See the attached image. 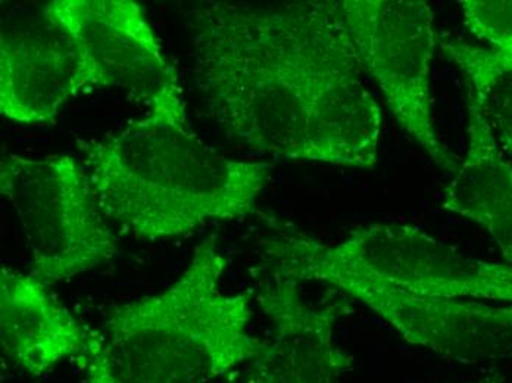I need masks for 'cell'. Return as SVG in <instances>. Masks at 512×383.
I'll return each instance as SVG.
<instances>
[{
    "label": "cell",
    "mask_w": 512,
    "mask_h": 383,
    "mask_svg": "<svg viewBox=\"0 0 512 383\" xmlns=\"http://www.w3.org/2000/svg\"><path fill=\"white\" fill-rule=\"evenodd\" d=\"M186 26L196 83L227 135L290 160L376 165L382 111L340 0L198 3Z\"/></svg>",
    "instance_id": "6da1fadb"
},
{
    "label": "cell",
    "mask_w": 512,
    "mask_h": 383,
    "mask_svg": "<svg viewBox=\"0 0 512 383\" xmlns=\"http://www.w3.org/2000/svg\"><path fill=\"white\" fill-rule=\"evenodd\" d=\"M80 146L106 219L148 241L189 235L208 221L245 219L273 170L218 154L189 124L149 112Z\"/></svg>",
    "instance_id": "7a4b0ae2"
},
{
    "label": "cell",
    "mask_w": 512,
    "mask_h": 383,
    "mask_svg": "<svg viewBox=\"0 0 512 383\" xmlns=\"http://www.w3.org/2000/svg\"><path fill=\"white\" fill-rule=\"evenodd\" d=\"M227 260L217 236L204 239L164 291L112 308L83 383H211L256 360L265 341L249 332L251 294H226Z\"/></svg>",
    "instance_id": "3957f363"
},
{
    "label": "cell",
    "mask_w": 512,
    "mask_h": 383,
    "mask_svg": "<svg viewBox=\"0 0 512 383\" xmlns=\"http://www.w3.org/2000/svg\"><path fill=\"white\" fill-rule=\"evenodd\" d=\"M274 272L339 289L370 282L424 297L470 298L512 304V266L490 263L396 223L359 227L336 245L280 229L265 241Z\"/></svg>",
    "instance_id": "277c9868"
},
{
    "label": "cell",
    "mask_w": 512,
    "mask_h": 383,
    "mask_svg": "<svg viewBox=\"0 0 512 383\" xmlns=\"http://www.w3.org/2000/svg\"><path fill=\"white\" fill-rule=\"evenodd\" d=\"M0 193L20 220L31 274L46 285L67 282L117 255V239L76 158L6 155L0 163Z\"/></svg>",
    "instance_id": "5b68a950"
},
{
    "label": "cell",
    "mask_w": 512,
    "mask_h": 383,
    "mask_svg": "<svg viewBox=\"0 0 512 383\" xmlns=\"http://www.w3.org/2000/svg\"><path fill=\"white\" fill-rule=\"evenodd\" d=\"M43 21L76 46L90 87H115L149 114L189 124L179 73L133 0H53Z\"/></svg>",
    "instance_id": "8992f818"
},
{
    "label": "cell",
    "mask_w": 512,
    "mask_h": 383,
    "mask_svg": "<svg viewBox=\"0 0 512 383\" xmlns=\"http://www.w3.org/2000/svg\"><path fill=\"white\" fill-rule=\"evenodd\" d=\"M362 68L382 90L398 123L443 170L460 161L443 145L433 121L430 70L435 15L424 0H340Z\"/></svg>",
    "instance_id": "52a82bcc"
},
{
    "label": "cell",
    "mask_w": 512,
    "mask_h": 383,
    "mask_svg": "<svg viewBox=\"0 0 512 383\" xmlns=\"http://www.w3.org/2000/svg\"><path fill=\"white\" fill-rule=\"evenodd\" d=\"M339 291L437 356L464 364L512 360V304L424 297L370 282H348Z\"/></svg>",
    "instance_id": "ba28073f"
},
{
    "label": "cell",
    "mask_w": 512,
    "mask_h": 383,
    "mask_svg": "<svg viewBox=\"0 0 512 383\" xmlns=\"http://www.w3.org/2000/svg\"><path fill=\"white\" fill-rule=\"evenodd\" d=\"M258 304L271 338L256 358L259 383H343L354 357L337 345V322L351 313L348 298L305 301L299 283L273 272L259 288Z\"/></svg>",
    "instance_id": "9c48e42d"
},
{
    "label": "cell",
    "mask_w": 512,
    "mask_h": 383,
    "mask_svg": "<svg viewBox=\"0 0 512 383\" xmlns=\"http://www.w3.org/2000/svg\"><path fill=\"white\" fill-rule=\"evenodd\" d=\"M45 23V21H43ZM92 89L76 46L61 31L3 30L0 112L30 126L55 123L61 108Z\"/></svg>",
    "instance_id": "30bf717a"
},
{
    "label": "cell",
    "mask_w": 512,
    "mask_h": 383,
    "mask_svg": "<svg viewBox=\"0 0 512 383\" xmlns=\"http://www.w3.org/2000/svg\"><path fill=\"white\" fill-rule=\"evenodd\" d=\"M96 332L84 328L49 286L31 273L0 272L2 356L34 378L65 361L80 366L92 353Z\"/></svg>",
    "instance_id": "8fae6325"
},
{
    "label": "cell",
    "mask_w": 512,
    "mask_h": 383,
    "mask_svg": "<svg viewBox=\"0 0 512 383\" xmlns=\"http://www.w3.org/2000/svg\"><path fill=\"white\" fill-rule=\"evenodd\" d=\"M443 208L483 227L512 266V164L470 90L467 152L446 188Z\"/></svg>",
    "instance_id": "7c38bea8"
},
{
    "label": "cell",
    "mask_w": 512,
    "mask_h": 383,
    "mask_svg": "<svg viewBox=\"0 0 512 383\" xmlns=\"http://www.w3.org/2000/svg\"><path fill=\"white\" fill-rule=\"evenodd\" d=\"M449 61L458 65L467 79L490 132L502 151L512 158V67L490 49L462 40H440Z\"/></svg>",
    "instance_id": "4fadbf2b"
},
{
    "label": "cell",
    "mask_w": 512,
    "mask_h": 383,
    "mask_svg": "<svg viewBox=\"0 0 512 383\" xmlns=\"http://www.w3.org/2000/svg\"><path fill=\"white\" fill-rule=\"evenodd\" d=\"M464 23L512 67V0H461Z\"/></svg>",
    "instance_id": "5bb4252c"
}]
</instances>
